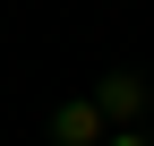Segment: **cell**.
Listing matches in <instances>:
<instances>
[{"label":"cell","mask_w":154,"mask_h":146,"mask_svg":"<svg viewBox=\"0 0 154 146\" xmlns=\"http://www.w3.org/2000/svg\"><path fill=\"white\" fill-rule=\"evenodd\" d=\"M43 138H51V146H103L111 120H103V103H94V95H69L60 112L43 120Z\"/></svg>","instance_id":"obj_1"},{"label":"cell","mask_w":154,"mask_h":146,"mask_svg":"<svg viewBox=\"0 0 154 146\" xmlns=\"http://www.w3.org/2000/svg\"><path fill=\"white\" fill-rule=\"evenodd\" d=\"M94 103H103L111 129H137V120H146V78H137V69H103V78H94Z\"/></svg>","instance_id":"obj_2"},{"label":"cell","mask_w":154,"mask_h":146,"mask_svg":"<svg viewBox=\"0 0 154 146\" xmlns=\"http://www.w3.org/2000/svg\"><path fill=\"white\" fill-rule=\"evenodd\" d=\"M103 146H154V138H146V129H111Z\"/></svg>","instance_id":"obj_3"}]
</instances>
